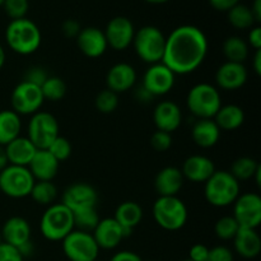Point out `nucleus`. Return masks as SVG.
I'll list each match as a JSON object with an SVG mask.
<instances>
[{
  "mask_svg": "<svg viewBox=\"0 0 261 261\" xmlns=\"http://www.w3.org/2000/svg\"><path fill=\"white\" fill-rule=\"evenodd\" d=\"M208 38L196 25L184 24L166 37L162 63L176 75L195 71L208 55Z\"/></svg>",
  "mask_w": 261,
  "mask_h": 261,
  "instance_id": "f257e3e1",
  "label": "nucleus"
},
{
  "mask_svg": "<svg viewBox=\"0 0 261 261\" xmlns=\"http://www.w3.org/2000/svg\"><path fill=\"white\" fill-rule=\"evenodd\" d=\"M5 41L18 55H31L40 48L42 35L38 25L24 17L10 20L5 30Z\"/></svg>",
  "mask_w": 261,
  "mask_h": 261,
  "instance_id": "f03ea898",
  "label": "nucleus"
},
{
  "mask_svg": "<svg viewBox=\"0 0 261 261\" xmlns=\"http://www.w3.org/2000/svg\"><path fill=\"white\" fill-rule=\"evenodd\" d=\"M240 194V182L229 173V171H216L204 184L205 200L216 208H226L232 205Z\"/></svg>",
  "mask_w": 261,
  "mask_h": 261,
  "instance_id": "7ed1b4c3",
  "label": "nucleus"
},
{
  "mask_svg": "<svg viewBox=\"0 0 261 261\" xmlns=\"http://www.w3.org/2000/svg\"><path fill=\"white\" fill-rule=\"evenodd\" d=\"M73 229V213L63 203L48 205L41 217L40 232L48 241H63Z\"/></svg>",
  "mask_w": 261,
  "mask_h": 261,
  "instance_id": "20e7f679",
  "label": "nucleus"
},
{
  "mask_svg": "<svg viewBox=\"0 0 261 261\" xmlns=\"http://www.w3.org/2000/svg\"><path fill=\"white\" fill-rule=\"evenodd\" d=\"M152 213L155 223L170 232L182 228L189 218L188 206L178 196H158Z\"/></svg>",
  "mask_w": 261,
  "mask_h": 261,
  "instance_id": "39448f33",
  "label": "nucleus"
},
{
  "mask_svg": "<svg viewBox=\"0 0 261 261\" xmlns=\"http://www.w3.org/2000/svg\"><path fill=\"white\" fill-rule=\"evenodd\" d=\"M189 111L198 119H213L222 106L218 88L209 83L195 84L186 97Z\"/></svg>",
  "mask_w": 261,
  "mask_h": 261,
  "instance_id": "423d86ee",
  "label": "nucleus"
},
{
  "mask_svg": "<svg viewBox=\"0 0 261 261\" xmlns=\"http://www.w3.org/2000/svg\"><path fill=\"white\" fill-rule=\"evenodd\" d=\"M133 46H134L135 54L144 63L149 65L161 63L165 54L166 36L158 27L144 25L135 31Z\"/></svg>",
  "mask_w": 261,
  "mask_h": 261,
  "instance_id": "0eeeda50",
  "label": "nucleus"
},
{
  "mask_svg": "<svg viewBox=\"0 0 261 261\" xmlns=\"http://www.w3.org/2000/svg\"><path fill=\"white\" fill-rule=\"evenodd\" d=\"M35 181L28 167L8 165L0 171V191L12 199L30 196Z\"/></svg>",
  "mask_w": 261,
  "mask_h": 261,
  "instance_id": "6e6552de",
  "label": "nucleus"
},
{
  "mask_svg": "<svg viewBox=\"0 0 261 261\" xmlns=\"http://www.w3.org/2000/svg\"><path fill=\"white\" fill-rule=\"evenodd\" d=\"M59 135V122L53 114L37 111L31 116L27 138L37 149H47Z\"/></svg>",
  "mask_w": 261,
  "mask_h": 261,
  "instance_id": "1a4fd4ad",
  "label": "nucleus"
},
{
  "mask_svg": "<svg viewBox=\"0 0 261 261\" xmlns=\"http://www.w3.org/2000/svg\"><path fill=\"white\" fill-rule=\"evenodd\" d=\"M61 246L69 261H94L99 254V247L92 233L79 229H73L61 241Z\"/></svg>",
  "mask_w": 261,
  "mask_h": 261,
  "instance_id": "9d476101",
  "label": "nucleus"
},
{
  "mask_svg": "<svg viewBox=\"0 0 261 261\" xmlns=\"http://www.w3.org/2000/svg\"><path fill=\"white\" fill-rule=\"evenodd\" d=\"M43 96L41 87L22 81L14 87L10 96L12 110L18 115H31L40 111L43 103Z\"/></svg>",
  "mask_w": 261,
  "mask_h": 261,
  "instance_id": "9b49d317",
  "label": "nucleus"
},
{
  "mask_svg": "<svg viewBox=\"0 0 261 261\" xmlns=\"http://www.w3.org/2000/svg\"><path fill=\"white\" fill-rule=\"evenodd\" d=\"M233 218L241 228L256 229L261 223V198L256 193L240 194L234 200Z\"/></svg>",
  "mask_w": 261,
  "mask_h": 261,
  "instance_id": "f8f14e48",
  "label": "nucleus"
},
{
  "mask_svg": "<svg viewBox=\"0 0 261 261\" xmlns=\"http://www.w3.org/2000/svg\"><path fill=\"white\" fill-rule=\"evenodd\" d=\"M175 82L176 74L161 61L148 66L143 75L142 87L155 98L170 93Z\"/></svg>",
  "mask_w": 261,
  "mask_h": 261,
  "instance_id": "ddd939ff",
  "label": "nucleus"
},
{
  "mask_svg": "<svg viewBox=\"0 0 261 261\" xmlns=\"http://www.w3.org/2000/svg\"><path fill=\"white\" fill-rule=\"evenodd\" d=\"M103 33L109 47L116 51H124L133 45L135 28L129 18L117 15L107 23Z\"/></svg>",
  "mask_w": 261,
  "mask_h": 261,
  "instance_id": "4468645a",
  "label": "nucleus"
},
{
  "mask_svg": "<svg viewBox=\"0 0 261 261\" xmlns=\"http://www.w3.org/2000/svg\"><path fill=\"white\" fill-rule=\"evenodd\" d=\"M92 236L98 245L99 250H114L121 244L122 240L129 237L130 234L112 217V218L99 219L96 228L92 231Z\"/></svg>",
  "mask_w": 261,
  "mask_h": 261,
  "instance_id": "2eb2a0df",
  "label": "nucleus"
},
{
  "mask_svg": "<svg viewBox=\"0 0 261 261\" xmlns=\"http://www.w3.org/2000/svg\"><path fill=\"white\" fill-rule=\"evenodd\" d=\"M61 203L71 212L97 206L98 194L96 189L86 182H75L69 186L61 196Z\"/></svg>",
  "mask_w": 261,
  "mask_h": 261,
  "instance_id": "dca6fc26",
  "label": "nucleus"
},
{
  "mask_svg": "<svg viewBox=\"0 0 261 261\" xmlns=\"http://www.w3.org/2000/svg\"><path fill=\"white\" fill-rule=\"evenodd\" d=\"M75 40L81 53L87 58H101L109 48L103 31L97 27L82 28Z\"/></svg>",
  "mask_w": 261,
  "mask_h": 261,
  "instance_id": "f3484780",
  "label": "nucleus"
},
{
  "mask_svg": "<svg viewBox=\"0 0 261 261\" xmlns=\"http://www.w3.org/2000/svg\"><path fill=\"white\" fill-rule=\"evenodd\" d=\"M249 74L247 69L241 63L226 61L216 71L217 86L224 91H236L246 84Z\"/></svg>",
  "mask_w": 261,
  "mask_h": 261,
  "instance_id": "a211bd4d",
  "label": "nucleus"
},
{
  "mask_svg": "<svg viewBox=\"0 0 261 261\" xmlns=\"http://www.w3.org/2000/svg\"><path fill=\"white\" fill-rule=\"evenodd\" d=\"M153 121L157 130L172 134L182 122V112L180 106L173 101L160 102L153 111Z\"/></svg>",
  "mask_w": 261,
  "mask_h": 261,
  "instance_id": "6ab92c4d",
  "label": "nucleus"
},
{
  "mask_svg": "<svg viewBox=\"0 0 261 261\" xmlns=\"http://www.w3.org/2000/svg\"><path fill=\"white\" fill-rule=\"evenodd\" d=\"M180 170L185 180L195 184H205L217 171L213 161L206 155L201 154H194L186 158L182 168Z\"/></svg>",
  "mask_w": 261,
  "mask_h": 261,
  "instance_id": "aec40b11",
  "label": "nucleus"
},
{
  "mask_svg": "<svg viewBox=\"0 0 261 261\" xmlns=\"http://www.w3.org/2000/svg\"><path fill=\"white\" fill-rule=\"evenodd\" d=\"M137 70L127 63H117L109 69L106 75L107 88L120 94L129 91L137 83Z\"/></svg>",
  "mask_w": 261,
  "mask_h": 261,
  "instance_id": "412c9836",
  "label": "nucleus"
},
{
  "mask_svg": "<svg viewBox=\"0 0 261 261\" xmlns=\"http://www.w3.org/2000/svg\"><path fill=\"white\" fill-rule=\"evenodd\" d=\"M59 162L47 149H37L27 166L36 181H53L59 172Z\"/></svg>",
  "mask_w": 261,
  "mask_h": 261,
  "instance_id": "4be33fe9",
  "label": "nucleus"
},
{
  "mask_svg": "<svg viewBox=\"0 0 261 261\" xmlns=\"http://www.w3.org/2000/svg\"><path fill=\"white\" fill-rule=\"evenodd\" d=\"M182 172L175 166H167L155 175L154 189L160 196H177L184 186Z\"/></svg>",
  "mask_w": 261,
  "mask_h": 261,
  "instance_id": "5701e85b",
  "label": "nucleus"
},
{
  "mask_svg": "<svg viewBox=\"0 0 261 261\" xmlns=\"http://www.w3.org/2000/svg\"><path fill=\"white\" fill-rule=\"evenodd\" d=\"M31 226L23 217H12L3 224L2 234L3 242L14 247H20L25 242L31 241Z\"/></svg>",
  "mask_w": 261,
  "mask_h": 261,
  "instance_id": "b1692460",
  "label": "nucleus"
},
{
  "mask_svg": "<svg viewBox=\"0 0 261 261\" xmlns=\"http://www.w3.org/2000/svg\"><path fill=\"white\" fill-rule=\"evenodd\" d=\"M232 241H233L236 252L244 259H255L259 256L261 251V239L256 229L240 227L239 232Z\"/></svg>",
  "mask_w": 261,
  "mask_h": 261,
  "instance_id": "393cba45",
  "label": "nucleus"
},
{
  "mask_svg": "<svg viewBox=\"0 0 261 261\" xmlns=\"http://www.w3.org/2000/svg\"><path fill=\"white\" fill-rule=\"evenodd\" d=\"M5 152L9 165L27 167L35 153L37 152V148L27 137H18L5 145Z\"/></svg>",
  "mask_w": 261,
  "mask_h": 261,
  "instance_id": "a878e982",
  "label": "nucleus"
},
{
  "mask_svg": "<svg viewBox=\"0 0 261 261\" xmlns=\"http://www.w3.org/2000/svg\"><path fill=\"white\" fill-rule=\"evenodd\" d=\"M194 143L200 148H212L219 142L221 129L213 119H198L191 130Z\"/></svg>",
  "mask_w": 261,
  "mask_h": 261,
  "instance_id": "bb28decb",
  "label": "nucleus"
},
{
  "mask_svg": "<svg viewBox=\"0 0 261 261\" xmlns=\"http://www.w3.org/2000/svg\"><path fill=\"white\" fill-rule=\"evenodd\" d=\"M114 218L129 234L133 233L143 219V209L137 201H122L115 211Z\"/></svg>",
  "mask_w": 261,
  "mask_h": 261,
  "instance_id": "cd10ccee",
  "label": "nucleus"
},
{
  "mask_svg": "<svg viewBox=\"0 0 261 261\" xmlns=\"http://www.w3.org/2000/svg\"><path fill=\"white\" fill-rule=\"evenodd\" d=\"M213 120L221 132H233L245 122V111L237 105H222Z\"/></svg>",
  "mask_w": 261,
  "mask_h": 261,
  "instance_id": "c85d7f7f",
  "label": "nucleus"
},
{
  "mask_svg": "<svg viewBox=\"0 0 261 261\" xmlns=\"http://www.w3.org/2000/svg\"><path fill=\"white\" fill-rule=\"evenodd\" d=\"M22 121L20 116L13 110L0 111V145L9 144L15 138L20 137Z\"/></svg>",
  "mask_w": 261,
  "mask_h": 261,
  "instance_id": "c756f323",
  "label": "nucleus"
},
{
  "mask_svg": "<svg viewBox=\"0 0 261 261\" xmlns=\"http://www.w3.org/2000/svg\"><path fill=\"white\" fill-rule=\"evenodd\" d=\"M222 50H223V55L227 61L244 64V61L249 58L250 47L244 38L239 37V36H231V37L226 38Z\"/></svg>",
  "mask_w": 261,
  "mask_h": 261,
  "instance_id": "7c9ffc66",
  "label": "nucleus"
},
{
  "mask_svg": "<svg viewBox=\"0 0 261 261\" xmlns=\"http://www.w3.org/2000/svg\"><path fill=\"white\" fill-rule=\"evenodd\" d=\"M261 170L260 163L255 158L251 157H240L232 163L229 173L236 178L237 181L252 180L254 176Z\"/></svg>",
  "mask_w": 261,
  "mask_h": 261,
  "instance_id": "2f4dec72",
  "label": "nucleus"
},
{
  "mask_svg": "<svg viewBox=\"0 0 261 261\" xmlns=\"http://www.w3.org/2000/svg\"><path fill=\"white\" fill-rule=\"evenodd\" d=\"M227 18L229 24L237 30H250L256 23L250 7L241 3L236 4L227 12Z\"/></svg>",
  "mask_w": 261,
  "mask_h": 261,
  "instance_id": "473e14b6",
  "label": "nucleus"
},
{
  "mask_svg": "<svg viewBox=\"0 0 261 261\" xmlns=\"http://www.w3.org/2000/svg\"><path fill=\"white\" fill-rule=\"evenodd\" d=\"M30 196L40 205H53L58 198V188L53 181H35Z\"/></svg>",
  "mask_w": 261,
  "mask_h": 261,
  "instance_id": "72a5a7b5",
  "label": "nucleus"
},
{
  "mask_svg": "<svg viewBox=\"0 0 261 261\" xmlns=\"http://www.w3.org/2000/svg\"><path fill=\"white\" fill-rule=\"evenodd\" d=\"M71 213H73L74 228L79 229V231L89 232V233H92V231L96 228L99 219H101L98 216L97 206L79 209V211L71 212Z\"/></svg>",
  "mask_w": 261,
  "mask_h": 261,
  "instance_id": "f704fd0d",
  "label": "nucleus"
},
{
  "mask_svg": "<svg viewBox=\"0 0 261 261\" xmlns=\"http://www.w3.org/2000/svg\"><path fill=\"white\" fill-rule=\"evenodd\" d=\"M66 91V83L59 76L48 75V78L43 82V84L41 86V92H42L43 99H47V101H60L65 97Z\"/></svg>",
  "mask_w": 261,
  "mask_h": 261,
  "instance_id": "c9c22d12",
  "label": "nucleus"
},
{
  "mask_svg": "<svg viewBox=\"0 0 261 261\" xmlns=\"http://www.w3.org/2000/svg\"><path fill=\"white\" fill-rule=\"evenodd\" d=\"M94 106L101 114H112L114 111H116L117 106H119V94L109 88L103 89L96 96Z\"/></svg>",
  "mask_w": 261,
  "mask_h": 261,
  "instance_id": "e433bc0d",
  "label": "nucleus"
},
{
  "mask_svg": "<svg viewBox=\"0 0 261 261\" xmlns=\"http://www.w3.org/2000/svg\"><path fill=\"white\" fill-rule=\"evenodd\" d=\"M240 226L236 222V219L232 216H226L222 217L217 221L216 226H214V232H216V236L218 239L223 240V241H229V240H233L234 236L239 232Z\"/></svg>",
  "mask_w": 261,
  "mask_h": 261,
  "instance_id": "4c0bfd02",
  "label": "nucleus"
},
{
  "mask_svg": "<svg viewBox=\"0 0 261 261\" xmlns=\"http://www.w3.org/2000/svg\"><path fill=\"white\" fill-rule=\"evenodd\" d=\"M48 152L59 161V162H63L66 161L71 155L73 152V148H71L70 142H69L66 138L59 135L55 140L50 144V147L47 148Z\"/></svg>",
  "mask_w": 261,
  "mask_h": 261,
  "instance_id": "58836bf2",
  "label": "nucleus"
},
{
  "mask_svg": "<svg viewBox=\"0 0 261 261\" xmlns=\"http://www.w3.org/2000/svg\"><path fill=\"white\" fill-rule=\"evenodd\" d=\"M3 8L12 20L20 19L27 14L30 9V2L28 0H4Z\"/></svg>",
  "mask_w": 261,
  "mask_h": 261,
  "instance_id": "ea45409f",
  "label": "nucleus"
},
{
  "mask_svg": "<svg viewBox=\"0 0 261 261\" xmlns=\"http://www.w3.org/2000/svg\"><path fill=\"white\" fill-rule=\"evenodd\" d=\"M150 145L155 152H166L172 145V135L170 133L157 130L150 137Z\"/></svg>",
  "mask_w": 261,
  "mask_h": 261,
  "instance_id": "a19ab883",
  "label": "nucleus"
},
{
  "mask_svg": "<svg viewBox=\"0 0 261 261\" xmlns=\"http://www.w3.org/2000/svg\"><path fill=\"white\" fill-rule=\"evenodd\" d=\"M47 78L48 74L47 71H46V69H43L42 66H32V68H30L25 71L24 79H23V81L41 87L43 84V82Z\"/></svg>",
  "mask_w": 261,
  "mask_h": 261,
  "instance_id": "79ce46f5",
  "label": "nucleus"
},
{
  "mask_svg": "<svg viewBox=\"0 0 261 261\" xmlns=\"http://www.w3.org/2000/svg\"><path fill=\"white\" fill-rule=\"evenodd\" d=\"M205 261H233V252L226 246H216L209 249Z\"/></svg>",
  "mask_w": 261,
  "mask_h": 261,
  "instance_id": "37998d69",
  "label": "nucleus"
},
{
  "mask_svg": "<svg viewBox=\"0 0 261 261\" xmlns=\"http://www.w3.org/2000/svg\"><path fill=\"white\" fill-rule=\"evenodd\" d=\"M23 256L20 255L17 247L9 244L2 242L0 244V261H23Z\"/></svg>",
  "mask_w": 261,
  "mask_h": 261,
  "instance_id": "c03bdc74",
  "label": "nucleus"
},
{
  "mask_svg": "<svg viewBox=\"0 0 261 261\" xmlns=\"http://www.w3.org/2000/svg\"><path fill=\"white\" fill-rule=\"evenodd\" d=\"M209 254V247L203 244H195L189 251V259L191 261H205Z\"/></svg>",
  "mask_w": 261,
  "mask_h": 261,
  "instance_id": "a18cd8bd",
  "label": "nucleus"
},
{
  "mask_svg": "<svg viewBox=\"0 0 261 261\" xmlns=\"http://www.w3.org/2000/svg\"><path fill=\"white\" fill-rule=\"evenodd\" d=\"M247 45L251 46L255 51L261 50V27L260 25H254L250 28L249 36H247Z\"/></svg>",
  "mask_w": 261,
  "mask_h": 261,
  "instance_id": "49530a36",
  "label": "nucleus"
},
{
  "mask_svg": "<svg viewBox=\"0 0 261 261\" xmlns=\"http://www.w3.org/2000/svg\"><path fill=\"white\" fill-rule=\"evenodd\" d=\"M81 24L74 19H66L61 25V31H63L64 36L70 38H75L78 33L81 32Z\"/></svg>",
  "mask_w": 261,
  "mask_h": 261,
  "instance_id": "de8ad7c7",
  "label": "nucleus"
},
{
  "mask_svg": "<svg viewBox=\"0 0 261 261\" xmlns=\"http://www.w3.org/2000/svg\"><path fill=\"white\" fill-rule=\"evenodd\" d=\"M209 3H211V5L216 10H219V12H228L231 8L239 4L240 0H209Z\"/></svg>",
  "mask_w": 261,
  "mask_h": 261,
  "instance_id": "09e8293b",
  "label": "nucleus"
},
{
  "mask_svg": "<svg viewBox=\"0 0 261 261\" xmlns=\"http://www.w3.org/2000/svg\"><path fill=\"white\" fill-rule=\"evenodd\" d=\"M110 261H143V260L142 257H140L138 254H135V252L124 250V251L116 252V254L110 259Z\"/></svg>",
  "mask_w": 261,
  "mask_h": 261,
  "instance_id": "8fccbe9b",
  "label": "nucleus"
},
{
  "mask_svg": "<svg viewBox=\"0 0 261 261\" xmlns=\"http://www.w3.org/2000/svg\"><path fill=\"white\" fill-rule=\"evenodd\" d=\"M135 98H137L139 102H142V103H148V102L152 101L154 97H153L150 93H148V92L145 91L142 86H140L139 88L135 91Z\"/></svg>",
  "mask_w": 261,
  "mask_h": 261,
  "instance_id": "3c124183",
  "label": "nucleus"
},
{
  "mask_svg": "<svg viewBox=\"0 0 261 261\" xmlns=\"http://www.w3.org/2000/svg\"><path fill=\"white\" fill-rule=\"evenodd\" d=\"M18 250H19L20 255H22L23 259H24V257L32 256L33 251H35V246H33L32 241H28V242H25L24 245H22L20 247H18Z\"/></svg>",
  "mask_w": 261,
  "mask_h": 261,
  "instance_id": "603ef678",
  "label": "nucleus"
},
{
  "mask_svg": "<svg viewBox=\"0 0 261 261\" xmlns=\"http://www.w3.org/2000/svg\"><path fill=\"white\" fill-rule=\"evenodd\" d=\"M252 68H254V71L260 75L261 74V50L255 51V55L252 58Z\"/></svg>",
  "mask_w": 261,
  "mask_h": 261,
  "instance_id": "864d4df0",
  "label": "nucleus"
},
{
  "mask_svg": "<svg viewBox=\"0 0 261 261\" xmlns=\"http://www.w3.org/2000/svg\"><path fill=\"white\" fill-rule=\"evenodd\" d=\"M252 12V14H254V18L255 20H256V23H260L261 20V0H254V4H252V7L250 8Z\"/></svg>",
  "mask_w": 261,
  "mask_h": 261,
  "instance_id": "5fc2aeb1",
  "label": "nucleus"
},
{
  "mask_svg": "<svg viewBox=\"0 0 261 261\" xmlns=\"http://www.w3.org/2000/svg\"><path fill=\"white\" fill-rule=\"evenodd\" d=\"M9 165L8 162V157H7V152H5V147L4 145H0V171L4 170L7 166Z\"/></svg>",
  "mask_w": 261,
  "mask_h": 261,
  "instance_id": "6e6d98bb",
  "label": "nucleus"
},
{
  "mask_svg": "<svg viewBox=\"0 0 261 261\" xmlns=\"http://www.w3.org/2000/svg\"><path fill=\"white\" fill-rule=\"evenodd\" d=\"M5 60H7V55H5V50L2 45H0V69L4 66Z\"/></svg>",
  "mask_w": 261,
  "mask_h": 261,
  "instance_id": "4d7b16f0",
  "label": "nucleus"
},
{
  "mask_svg": "<svg viewBox=\"0 0 261 261\" xmlns=\"http://www.w3.org/2000/svg\"><path fill=\"white\" fill-rule=\"evenodd\" d=\"M144 2L149 3V4H165V3L170 2V0H144Z\"/></svg>",
  "mask_w": 261,
  "mask_h": 261,
  "instance_id": "13d9d810",
  "label": "nucleus"
},
{
  "mask_svg": "<svg viewBox=\"0 0 261 261\" xmlns=\"http://www.w3.org/2000/svg\"><path fill=\"white\" fill-rule=\"evenodd\" d=\"M3 4H4V0H0V7H3Z\"/></svg>",
  "mask_w": 261,
  "mask_h": 261,
  "instance_id": "bf43d9fd",
  "label": "nucleus"
},
{
  "mask_svg": "<svg viewBox=\"0 0 261 261\" xmlns=\"http://www.w3.org/2000/svg\"><path fill=\"white\" fill-rule=\"evenodd\" d=\"M3 242V239H2V234H0V244H2Z\"/></svg>",
  "mask_w": 261,
  "mask_h": 261,
  "instance_id": "052dcab7",
  "label": "nucleus"
},
{
  "mask_svg": "<svg viewBox=\"0 0 261 261\" xmlns=\"http://www.w3.org/2000/svg\"><path fill=\"white\" fill-rule=\"evenodd\" d=\"M181 261H191L190 259H185V260H181Z\"/></svg>",
  "mask_w": 261,
  "mask_h": 261,
  "instance_id": "680f3d73",
  "label": "nucleus"
},
{
  "mask_svg": "<svg viewBox=\"0 0 261 261\" xmlns=\"http://www.w3.org/2000/svg\"><path fill=\"white\" fill-rule=\"evenodd\" d=\"M94 261H98V260H94Z\"/></svg>",
  "mask_w": 261,
  "mask_h": 261,
  "instance_id": "e2e57ef3",
  "label": "nucleus"
},
{
  "mask_svg": "<svg viewBox=\"0 0 261 261\" xmlns=\"http://www.w3.org/2000/svg\"><path fill=\"white\" fill-rule=\"evenodd\" d=\"M150 261H153V260H150Z\"/></svg>",
  "mask_w": 261,
  "mask_h": 261,
  "instance_id": "0e129e2a",
  "label": "nucleus"
}]
</instances>
